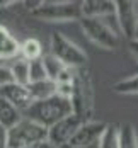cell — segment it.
Segmentation results:
<instances>
[{
	"label": "cell",
	"instance_id": "cell-25",
	"mask_svg": "<svg viewBox=\"0 0 138 148\" xmlns=\"http://www.w3.org/2000/svg\"><path fill=\"white\" fill-rule=\"evenodd\" d=\"M27 148H56V147H53L48 140L46 141H41V143H36V145H31V147H27Z\"/></svg>",
	"mask_w": 138,
	"mask_h": 148
},
{
	"label": "cell",
	"instance_id": "cell-9",
	"mask_svg": "<svg viewBox=\"0 0 138 148\" xmlns=\"http://www.w3.org/2000/svg\"><path fill=\"white\" fill-rule=\"evenodd\" d=\"M114 5H116L114 15L118 19L119 29H121L123 36H126L131 41L133 39V34H135L137 19H138L137 2H131V0H118V2H114Z\"/></svg>",
	"mask_w": 138,
	"mask_h": 148
},
{
	"label": "cell",
	"instance_id": "cell-23",
	"mask_svg": "<svg viewBox=\"0 0 138 148\" xmlns=\"http://www.w3.org/2000/svg\"><path fill=\"white\" fill-rule=\"evenodd\" d=\"M7 134H9V130H5L0 124V148H7Z\"/></svg>",
	"mask_w": 138,
	"mask_h": 148
},
{
	"label": "cell",
	"instance_id": "cell-8",
	"mask_svg": "<svg viewBox=\"0 0 138 148\" xmlns=\"http://www.w3.org/2000/svg\"><path fill=\"white\" fill-rule=\"evenodd\" d=\"M106 130V123L101 121H85L80 124L77 133L68 141V148H89L95 147L101 140V134Z\"/></svg>",
	"mask_w": 138,
	"mask_h": 148
},
{
	"label": "cell",
	"instance_id": "cell-21",
	"mask_svg": "<svg viewBox=\"0 0 138 148\" xmlns=\"http://www.w3.org/2000/svg\"><path fill=\"white\" fill-rule=\"evenodd\" d=\"M114 90H116L118 94H126V95L135 94V95H138V75L118 82V84L114 85Z\"/></svg>",
	"mask_w": 138,
	"mask_h": 148
},
{
	"label": "cell",
	"instance_id": "cell-10",
	"mask_svg": "<svg viewBox=\"0 0 138 148\" xmlns=\"http://www.w3.org/2000/svg\"><path fill=\"white\" fill-rule=\"evenodd\" d=\"M0 97L3 101H7L9 104H12L15 109H19L21 112H24L32 104V99H31V94L27 90V87L17 85L14 82L0 89Z\"/></svg>",
	"mask_w": 138,
	"mask_h": 148
},
{
	"label": "cell",
	"instance_id": "cell-17",
	"mask_svg": "<svg viewBox=\"0 0 138 148\" xmlns=\"http://www.w3.org/2000/svg\"><path fill=\"white\" fill-rule=\"evenodd\" d=\"M19 53L22 55V60L26 61H32V60L41 58V53H43V48H41V43L34 38H29L26 39L21 48H19Z\"/></svg>",
	"mask_w": 138,
	"mask_h": 148
},
{
	"label": "cell",
	"instance_id": "cell-6",
	"mask_svg": "<svg viewBox=\"0 0 138 148\" xmlns=\"http://www.w3.org/2000/svg\"><path fill=\"white\" fill-rule=\"evenodd\" d=\"M51 55L60 60L67 68H82L87 61L85 51L65 38L61 32L51 34Z\"/></svg>",
	"mask_w": 138,
	"mask_h": 148
},
{
	"label": "cell",
	"instance_id": "cell-1",
	"mask_svg": "<svg viewBox=\"0 0 138 148\" xmlns=\"http://www.w3.org/2000/svg\"><path fill=\"white\" fill-rule=\"evenodd\" d=\"M73 114L72 112V104L70 99H65L60 95H51L45 101H34L29 107L22 112V118L31 119L36 124L43 126V128H51L53 124H56L63 118Z\"/></svg>",
	"mask_w": 138,
	"mask_h": 148
},
{
	"label": "cell",
	"instance_id": "cell-5",
	"mask_svg": "<svg viewBox=\"0 0 138 148\" xmlns=\"http://www.w3.org/2000/svg\"><path fill=\"white\" fill-rule=\"evenodd\" d=\"M80 27L87 39L102 49H116L119 46V38L116 31L104 19H87L80 17Z\"/></svg>",
	"mask_w": 138,
	"mask_h": 148
},
{
	"label": "cell",
	"instance_id": "cell-19",
	"mask_svg": "<svg viewBox=\"0 0 138 148\" xmlns=\"http://www.w3.org/2000/svg\"><path fill=\"white\" fill-rule=\"evenodd\" d=\"M43 60V65H45V70H46V75H48V78L49 80H56V77L67 68L63 63H61L60 60H56L53 55H46V56H41Z\"/></svg>",
	"mask_w": 138,
	"mask_h": 148
},
{
	"label": "cell",
	"instance_id": "cell-3",
	"mask_svg": "<svg viewBox=\"0 0 138 148\" xmlns=\"http://www.w3.org/2000/svg\"><path fill=\"white\" fill-rule=\"evenodd\" d=\"M31 14L45 22H72L80 21V2H41Z\"/></svg>",
	"mask_w": 138,
	"mask_h": 148
},
{
	"label": "cell",
	"instance_id": "cell-11",
	"mask_svg": "<svg viewBox=\"0 0 138 148\" xmlns=\"http://www.w3.org/2000/svg\"><path fill=\"white\" fill-rule=\"evenodd\" d=\"M80 12L87 19H104L114 15L116 5L113 0H84L80 2Z\"/></svg>",
	"mask_w": 138,
	"mask_h": 148
},
{
	"label": "cell",
	"instance_id": "cell-4",
	"mask_svg": "<svg viewBox=\"0 0 138 148\" xmlns=\"http://www.w3.org/2000/svg\"><path fill=\"white\" fill-rule=\"evenodd\" d=\"M48 140V130L31 119L22 118L7 134V148H27Z\"/></svg>",
	"mask_w": 138,
	"mask_h": 148
},
{
	"label": "cell",
	"instance_id": "cell-14",
	"mask_svg": "<svg viewBox=\"0 0 138 148\" xmlns=\"http://www.w3.org/2000/svg\"><path fill=\"white\" fill-rule=\"evenodd\" d=\"M21 119H22V112L19 109H15L12 104H9L7 101H3L0 97V124L5 130H10Z\"/></svg>",
	"mask_w": 138,
	"mask_h": 148
},
{
	"label": "cell",
	"instance_id": "cell-2",
	"mask_svg": "<svg viewBox=\"0 0 138 148\" xmlns=\"http://www.w3.org/2000/svg\"><path fill=\"white\" fill-rule=\"evenodd\" d=\"M92 101H94V94H92L91 75L85 68H75L70 104H72V112L84 123L92 112Z\"/></svg>",
	"mask_w": 138,
	"mask_h": 148
},
{
	"label": "cell",
	"instance_id": "cell-12",
	"mask_svg": "<svg viewBox=\"0 0 138 148\" xmlns=\"http://www.w3.org/2000/svg\"><path fill=\"white\" fill-rule=\"evenodd\" d=\"M21 45L15 41V38L5 29L3 26H0V60H10L19 53Z\"/></svg>",
	"mask_w": 138,
	"mask_h": 148
},
{
	"label": "cell",
	"instance_id": "cell-22",
	"mask_svg": "<svg viewBox=\"0 0 138 148\" xmlns=\"http://www.w3.org/2000/svg\"><path fill=\"white\" fill-rule=\"evenodd\" d=\"M14 78H12V73H10V68L9 66H0V89L12 84Z\"/></svg>",
	"mask_w": 138,
	"mask_h": 148
},
{
	"label": "cell",
	"instance_id": "cell-16",
	"mask_svg": "<svg viewBox=\"0 0 138 148\" xmlns=\"http://www.w3.org/2000/svg\"><path fill=\"white\" fill-rule=\"evenodd\" d=\"M118 148H138V136L135 128L130 123L119 126V143Z\"/></svg>",
	"mask_w": 138,
	"mask_h": 148
},
{
	"label": "cell",
	"instance_id": "cell-7",
	"mask_svg": "<svg viewBox=\"0 0 138 148\" xmlns=\"http://www.w3.org/2000/svg\"><path fill=\"white\" fill-rule=\"evenodd\" d=\"M82 123L84 121L80 118H77L75 114H70V116L63 118L56 124H53L51 128H48V141L56 148L67 147Z\"/></svg>",
	"mask_w": 138,
	"mask_h": 148
},
{
	"label": "cell",
	"instance_id": "cell-20",
	"mask_svg": "<svg viewBox=\"0 0 138 148\" xmlns=\"http://www.w3.org/2000/svg\"><path fill=\"white\" fill-rule=\"evenodd\" d=\"M29 65V84H34V82H41V80H46L48 75H46L45 65H43V60H32V61H27Z\"/></svg>",
	"mask_w": 138,
	"mask_h": 148
},
{
	"label": "cell",
	"instance_id": "cell-15",
	"mask_svg": "<svg viewBox=\"0 0 138 148\" xmlns=\"http://www.w3.org/2000/svg\"><path fill=\"white\" fill-rule=\"evenodd\" d=\"M10 73L14 78V84L17 85H22V87H27L29 85V65L26 60H17L14 65L10 66Z\"/></svg>",
	"mask_w": 138,
	"mask_h": 148
},
{
	"label": "cell",
	"instance_id": "cell-18",
	"mask_svg": "<svg viewBox=\"0 0 138 148\" xmlns=\"http://www.w3.org/2000/svg\"><path fill=\"white\" fill-rule=\"evenodd\" d=\"M118 143H119V126L106 124V130L101 134L97 148H118Z\"/></svg>",
	"mask_w": 138,
	"mask_h": 148
},
{
	"label": "cell",
	"instance_id": "cell-26",
	"mask_svg": "<svg viewBox=\"0 0 138 148\" xmlns=\"http://www.w3.org/2000/svg\"><path fill=\"white\" fill-rule=\"evenodd\" d=\"M133 39L138 41V19H137V26H135V34H133Z\"/></svg>",
	"mask_w": 138,
	"mask_h": 148
},
{
	"label": "cell",
	"instance_id": "cell-13",
	"mask_svg": "<svg viewBox=\"0 0 138 148\" xmlns=\"http://www.w3.org/2000/svg\"><path fill=\"white\" fill-rule=\"evenodd\" d=\"M27 90H29V94H31L32 102L34 101H45V99H48V97H51V95L56 94V84L53 80L46 78V80H41V82L29 84Z\"/></svg>",
	"mask_w": 138,
	"mask_h": 148
},
{
	"label": "cell",
	"instance_id": "cell-24",
	"mask_svg": "<svg viewBox=\"0 0 138 148\" xmlns=\"http://www.w3.org/2000/svg\"><path fill=\"white\" fill-rule=\"evenodd\" d=\"M130 53L138 60V41L137 39H131V41H130Z\"/></svg>",
	"mask_w": 138,
	"mask_h": 148
}]
</instances>
